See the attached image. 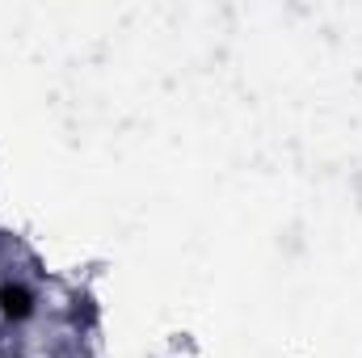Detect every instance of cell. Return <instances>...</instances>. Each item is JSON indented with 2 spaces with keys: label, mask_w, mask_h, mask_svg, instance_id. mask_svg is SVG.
<instances>
[{
  "label": "cell",
  "mask_w": 362,
  "mask_h": 358,
  "mask_svg": "<svg viewBox=\"0 0 362 358\" xmlns=\"http://www.w3.org/2000/svg\"><path fill=\"white\" fill-rule=\"evenodd\" d=\"M34 312H38V299H34V291L25 282H17V278L0 282V316L8 325H25Z\"/></svg>",
  "instance_id": "cell-1"
}]
</instances>
